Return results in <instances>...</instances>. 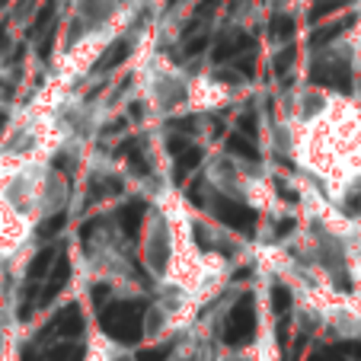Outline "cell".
<instances>
[{
  "mask_svg": "<svg viewBox=\"0 0 361 361\" xmlns=\"http://www.w3.org/2000/svg\"><path fill=\"white\" fill-rule=\"evenodd\" d=\"M281 144L294 173L339 204L361 183V99L326 83L300 87L281 118Z\"/></svg>",
  "mask_w": 361,
  "mask_h": 361,
  "instance_id": "1",
  "label": "cell"
},
{
  "mask_svg": "<svg viewBox=\"0 0 361 361\" xmlns=\"http://www.w3.org/2000/svg\"><path fill=\"white\" fill-rule=\"evenodd\" d=\"M135 87L154 118H185L224 109L237 99V87L208 71L173 61L166 51L147 48L135 61Z\"/></svg>",
  "mask_w": 361,
  "mask_h": 361,
  "instance_id": "2",
  "label": "cell"
},
{
  "mask_svg": "<svg viewBox=\"0 0 361 361\" xmlns=\"http://www.w3.org/2000/svg\"><path fill=\"white\" fill-rule=\"evenodd\" d=\"M204 179L214 192H221L224 198L243 204V208L275 214V218L285 214V202H281L272 179L233 154H212L204 164Z\"/></svg>",
  "mask_w": 361,
  "mask_h": 361,
  "instance_id": "3",
  "label": "cell"
},
{
  "mask_svg": "<svg viewBox=\"0 0 361 361\" xmlns=\"http://www.w3.org/2000/svg\"><path fill=\"white\" fill-rule=\"evenodd\" d=\"M87 269L99 285H106L109 291H116L118 298H141V294H150V281L144 275L137 256H131L125 237L109 227V231H96L93 240L87 246Z\"/></svg>",
  "mask_w": 361,
  "mask_h": 361,
  "instance_id": "4",
  "label": "cell"
},
{
  "mask_svg": "<svg viewBox=\"0 0 361 361\" xmlns=\"http://www.w3.org/2000/svg\"><path fill=\"white\" fill-rule=\"evenodd\" d=\"M137 262H141L144 275H147L150 288H157L166 281L173 266V237L166 214L160 212V204L150 198L147 212L141 221V237H137Z\"/></svg>",
  "mask_w": 361,
  "mask_h": 361,
  "instance_id": "5",
  "label": "cell"
},
{
  "mask_svg": "<svg viewBox=\"0 0 361 361\" xmlns=\"http://www.w3.org/2000/svg\"><path fill=\"white\" fill-rule=\"evenodd\" d=\"M246 361H281L279 336H275V320L272 307H269L266 288L256 291V339L246 348Z\"/></svg>",
  "mask_w": 361,
  "mask_h": 361,
  "instance_id": "6",
  "label": "cell"
},
{
  "mask_svg": "<svg viewBox=\"0 0 361 361\" xmlns=\"http://www.w3.org/2000/svg\"><path fill=\"white\" fill-rule=\"evenodd\" d=\"M80 361H137L135 348L125 345L112 333L99 326L96 320H87V336H83V358Z\"/></svg>",
  "mask_w": 361,
  "mask_h": 361,
  "instance_id": "7",
  "label": "cell"
},
{
  "mask_svg": "<svg viewBox=\"0 0 361 361\" xmlns=\"http://www.w3.org/2000/svg\"><path fill=\"white\" fill-rule=\"evenodd\" d=\"M275 10H285V13H291V10H300L307 4V0H269Z\"/></svg>",
  "mask_w": 361,
  "mask_h": 361,
  "instance_id": "8",
  "label": "cell"
}]
</instances>
